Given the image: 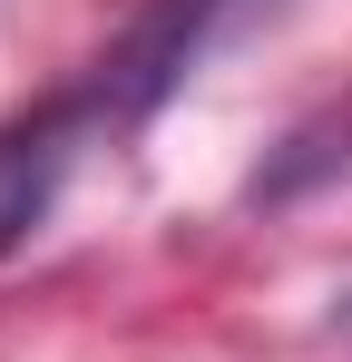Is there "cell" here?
<instances>
[{"label": "cell", "mask_w": 352, "mask_h": 362, "mask_svg": "<svg viewBox=\"0 0 352 362\" xmlns=\"http://www.w3.org/2000/svg\"><path fill=\"white\" fill-rule=\"evenodd\" d=\"M88 137H98V118L78 108V88L49 98L40 118L0 127V255H20V245L49 226V206H59V186H69V167H78Z\"/></svg>", "instance_id": "cell-1"}]
</instances>
